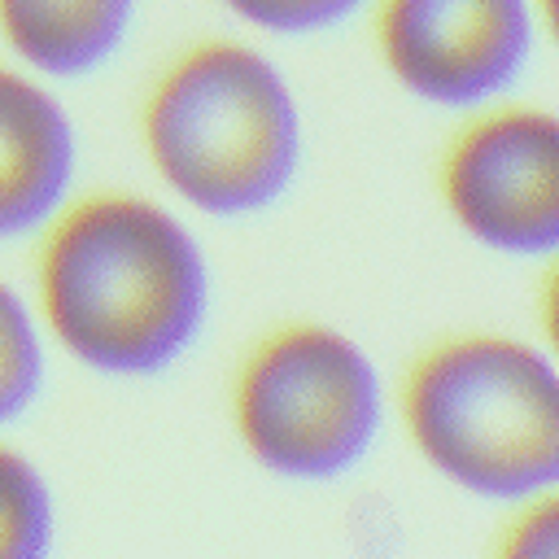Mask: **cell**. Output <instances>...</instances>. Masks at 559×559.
I'll use <instances>...</instances> for the list:
<instances>
[{
  "label": "cell",
  "instance_id": "obj_1",
  "mask_svg": "<svg viewBox=\"0 0 559 559\" xmlns=\"http://www.w3.org/2000/svg\"><path fill=\"white\" fill-rule=\"evenodd\" d=\"M35 236V314L74 362L140 380L175 367L201 341L210 262L162 201L70 197Z\"/></svg>",
  "mask_w": 559,
  "mask_h": 559
},
{
  "label": "cell",
  "instance_id": "obj_2",
  "mask_svg": "<svg viewBox=\"0 0 559 559\" xmlns=\"http://www.w3.org/2000/svg\"><path fill=\"white\" fill-rule=\"evenodd\" d=\"M157 179L210 218L271 210L301 166V109L280 66L245 39L175 52L140 105Z\"/></svg>",
  "mask_w": 559,
  "mask_h": 559
},
{
  "label": "cell",
  "instance_id": "obj_3",
  "mask_svg": "<svg viewBox=\"0 0 559 559\" xmlns=\"http://www.w3.org/2000/svg\"><path fill=\"white\" fill-rule=\"evenodd\" d=\"M397 415L415 454L454 489L520 502L559 485V362L507 332H459L402 376Z\"/></svg>",
  "mask_w": 559,
  "mask_h": 559
},
{
  "label": "cell",
  "instance_id": "obj_4",
  "mask_svg": "<svg viewBox=\"0 0 559 559\" xmlns=\"http://www.w3.org/2000/svg\"><path fill=\"white\" fill-rule=\"evenodd\" d=\"M231 428L245 454L275 476L336 480L371 454L384 428V384L349 332L293 319L240 358Z\"/></svg>",
  "mask_w": 559,
  "mask_h": 559
},
{
  "label": "cell",
  "instance_id": "obj_5",
  "mask_svg": "<svg viewBox=\"0 0 559 559\" xmlns=\"http://www.w3.org/2000/svg\"><path fill=\"white\" fill-rule=\"evenodd\" d=\"M437 188L445 214L480 249L507 258L559 253V114L480 105L450 135Z\"/></svg>",
  "mask_w": 559,
  "mask_h": 559
},
{
  "label": "cell",
  "instance_id": "obj_6",
  "mask_svg": "<svg viewBox=\"0 0 559 559\" xmlns=\"http://www.w3.org/2000/svg\"><path fill=\"white\" fill-rule=\"evenodd\" d=\"M371 17L393 83L441 109L498 100L537 39L533 0H371Z\"/></svg>",
  "mask_w": 559,
  "mask_h": 559
},
{
  "label": "cell",
  "instance_id": "obj_7",
  "mask_svg": "<svg viewBox=\"0 0 559 559\" xmlns=\"http://www.w3.org/2000/svg\"><path fill=\"white\" fill-rule=\"evenodd\" d=\"M79 166L74 122L48 83L0 66V240L35 236L66 201Z\"/></svg>",
  "mask_w": 559,
  "mask_h": 559
},
{
  "label": "cell",
  "instance_id": "obj_8",
  "mask_svg": "<svg viewBox=\"0 0 559 559\" xmlns=\"http://www.w3.org/2000/svg\"><path fill=\"white\" fill-rule=\"evenodd\" d=\"M140 0H0L9 52L39 79L96 74L127 44Z\"/></svg>",
  "mask_w": 559,
  "mask_h": 559
},
{
  "label": "cell",
  "instance_id": "obj_9",
  "mask_svg": "<svg viewBox=\"0 0 559 559\" xmlns=\"http://www.w3.org/2000/svg\"><path fill=\"white\" fill-rule=\"evenodd\" d=\"M57 507L44 472L0 441V559H39L52 546Z\"/></svg>",
  "mask_w": 559,
  "mask_h": 559
},
{
  "label": "cell",
  "instance_id": "obj_10",
  "mask_svg": "<svg viewBox=\"0 0 559 559\" xmlns=\"http://www.w3.org/2000/svg\"><path fill=\"white\" fill-rule=\"evenodd\" d=\"M48 332L35 314V306L0 280V428L22 419L39 389H44V362H48Z\"/></svg>",
  "mask_w": 559,
  "mask_h": 559
},
{
  "label": "cell",
  "instance_id": "obj_11",
  "mask_svg": "<svg viewBox=\"0 0 559 559\" xmlns=\"http://www.w3.org/2000/svg\"><path fill=\"white\" fill-rule=\"evenodd\" d=\"M218 4L271 35H319L341 26L371 0H218Z\"/></svg>",
  "mask_w": 559,
  "mask_h": 559
},
{
  "label": "cell",
  "instance_id": "obj_12",
  "mask_svg": "<svg viewBox=\"0 0 559 559\" xmlns=\"http://www.w3.org/2000/svg\"><path fill=\"white\" fill-rule=\"evenodd\" d=\"M511 507L515 511L502 524V537L493 542V550L502 559H559V485L533 498H520Z\"/></svg>",
  "mask_w": 559,
  "mask_h": 559
},
{
  "label": "cell",
  "instance_id": "obj_13",
  "mask_svg": "<svg viewBox=\"0 0 559 559\" xmlns=\"http://www.w3.org/2000/svg\"><path fill=\"white\" fill-rule=\"evenodd\" d=\"M537 314H542V336H546V354L559 362V253L550 258V271L542 280V297H537Z\"/></svg>",
  "mask_w": 559,
  "mask_h": 559
},
{
  "label": "cell",
  "instance_id": "obj_14",
  "mask_svg": "<svg viewBox=\"0 0 559 559\" xmlns=\"http://www.w3.org/2000/svg\"><path fill=\"white\" fill-rule=\"evenodd\" d=\"M533 13H537V26L559 44V0H533Z\"/></svg>",
  "mask_w": 559,
  "mask_h": 559
}]
</instances>
